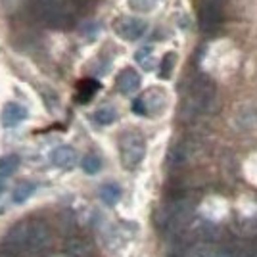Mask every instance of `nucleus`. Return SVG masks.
<instances>
[{
  "instance_id": "0eeeda50",
  "label": "nucleus",
  "mask_w": 257,
  "mask_h": 257,
  "mask_svg": "<svg viewBox=\"0 0 257 257\" xmlns=\"http://www.w3.org/2000/svg\"><path fill=\"white\" fill-rule=\"evenodd\" d=\"M50 160L52 163L58 167V169H73L77 163V152L71 148V146H58L56 150L52 152V156H50Z\"/></svg>"
},
{
  "instance_id": "f03ea898",
  "label": "nucleus",
  "mask_w": 257,
  "mask_h": 257,
  "mask_svg": "<svg viewBox=\"0 0 257 257\" xmlns=\"http://www.w3.org/2000/svg\"><path fill=\"white\" fill-rule=\"evenodd\" d=\"M54 236L52 228L46 221L33 219L25 221V238H23V249H27L33 255H41L52 247Z\"/></svg>"
},
{
  "instance_id": "ddd939ff",
  "label": "nucleus",
  "mask_w": 257,
  "mask_h": 257,
  "mask_svg": "<svg viewBox=\"0 0 257 257\" xmlns=\"http://www.w3.org/2000/svg\"><path fill=\"white\" fill-rule=\"evenodd\" d=\"M33 192H35V184L29 181H23L20 184H16L14 194H12V200H14V204H23V202H27L31 198Z\"/></svg>"
},
{
  "instance_id": "6ab92c4d",
  "label": "nucleus",
  "mask_w": 257,
  "mask_h": 257,
  "mask_svg": "<svg viewBox=\"0 0 257 257\" xmlns=\"http://www.w3.org/2000/svg\"><path fill=\"white\" fill-rule=\"evenodd\" d=\"M137 62H139L144 69H152V46H146V48H140L139 52L135 54Z\"/></svg>"
},
{
  "instance_id": "f8f14e48",
  "label": "nucleus",
  "mask_w": 257,
  "mask_h": 257,
  "mask_svg": "<svg viewBox=\"0 0 257 257\" xmlns=\"http://www.w3.org/2000/svg\"><path fill=\"white\" fill-rule=\"evenodd\" d=\"M20 167V156L16 154H8V156H2L0 158V179H6L14 173L18 171Z\"/></svg>"
},
{
  "instance_id": "4468645a",
  "label": "nucleus",
  "mask_w": 257,
  "mask_h": 257,
  "mask_svg": "<svg viewBox=\"0 0 257 257\" xmlns=\"http://www.w3.org/2000/svg\"><path fill=\"white\" fill-rule=\"evenodd\" d=\"M98 83L96 81H92V79H85V81H81L79 86H77V100L79 102H88L90 98L94 96V92L98 90Z\"/></svg>"
},
{
  "instance_id": "2eb2a0df",
  "label": "nucleus",
  "mask_w": 257,
  "mask_h": 257,
  "mask_svg": "<svg viewBox=\"0 0 257 257\" xmlns=\"http://www.w3.org/2000/svg\"><path fill=\"white\" fill-rule=\"evenodd\" d=\"M115 119H117V111H115V107L111 106L100 107L94 113V121H96L98 125H111Z\"/></svg>"
},
{
  "instance_id": "f3484780",
  "label": "nucleus",
  "mask_w": 257,
  "mask_h": 257,
  "mask_svg": "<svg viewBox=\"0 0 257 257\" xmlns=\"http://www.w3.org/2000/svg\"><path fill=\"white\" fill-rule=\"evenodd\" d=\"M161 0H128V8L137 14H148L152 12Z\"/></svg>"
},
{
  "instance_id": "f257e3e1",
  "label": "nucleus",
  "mask_w": 257,
  "mask_h": 257,
  "mask_svg": "<svg viewBox=\"0 0 257 257\" xmlns=\"http://www.w3.org/2000/svg\"><path fill=\"white\" fill-rule=\"evenodd\" d=\"M215 98V85L211 83L209 77H198L192 83L188 96L184 100V111L188 115H196V113H204L213 104Z\"/></svg>"
},
{
  "instance_id": "6e6552de",
  "label": "nucleus",
  "mask_w": 257,
  "mask_h": 257,
  "mask_svg": "<svg viewBox=\"0 0 257 257\" xmlns=\"http://www.w3.org/2000/svg\"><path fill=\"white\" fill-rule=\"evenodd\" d=\"M27 119V109L22 104H16V102H8L4 109H2V125L6 128L16 127L20 125L22 121Z\"/></svg>"
},
{
  "instance_id": "a211bd4d",
  "label": "nucleus",
  "mask_w": 257,
  "mask_h": 257,
  "mask_svg": "<svg viewBox=\"0 0 257 257\" xmlns=\"http://www.w3.org/2000/svg\"><path fill=\"white\" fill-rule=\"evenodd\" d=\"M100 169H102V161H100L98 156L88 154V156L83 158V171H85L86 175H96Z\"/></svg>"
},
{
  "instance_id": "423d86ee",
  "label": "nucleus",
  "mask_w": 257,
  "mask_h": 257,
  "mask_svg": "<svg viewBox=\"0 0 257 257\" xmlns=\"http://www.w3.org/2000/svg\"><path fill=\"white\" fill-rule=\"evenodd\" d=\"M113 29L119 39H123V41H139L148 29V23L139 18H119Z\"/></svg>"
},
{
  "instance_id": "7ed1b4c3",
  "label": "nucleus",
  "mask_w": 257,
  "mask_h": 257,
  "mask_svg": "<svg viewBox=\"0 0 257 257\" xmlns=\"http://www.w3.org/2000/svg\"><path fill=\"white\" fill-rule=\"evenodd\" d=\"M119 154H121V163L123 167L133 171L137 169L144 156H146V140L139 131H127L119 139Z\"/></svg>"
},
{
  "instance_id": "9b49d317",
  "label": "nucleus",
  "mask_w": 257,
  "mask_h": 257,
  "mask_svg": "<svg viewBox=\"0 0 257 257\" xmlns=\"http://www.w3.org/2000/svg\"><path fill=\"white\" fill-rule=\"evenodd\" d=\"M100 200L106 205H115L121 200V186L113 184V182H107L100 188Z\"/></svg>"
},
{
  "instance_id": "dca6fc26",
  "label": "nucleus",
  "mask_w": 257,
  "mask_h": 257,
  "mask_svg": "<svg viewBox=\"0 0 257 257\" xmlns=\"http://www.w3.org/2000/svg\"><path fill=\"white\" fill-rule=\"evenodd\" d=\"M175 62H177V54L175 52H167L160 62V77L161 79H169L173 73V67H175Z\"/></svg>"
},
{
  "instance_id": "9d476101",
  "label": "nucleus",
  "mask_w": 257,
  "mask_h": 257,
  "mask_svg": "<svg viewBox=\"0 0 257 257\" xmlns=\"http://www.w3.org/2000/svg\"><path fill=\"white\" fill-rule=\"evenodd\" d=\"M65 251L71 257H90L92 255V242L85 236H71L65 244Z\"/></svg>"
},
{
  "instance_id": "20e7f679",
  "label": "nucleus",
  "mask_w": 257,
  "mask_h": 257,
  "mask_svg": "<svg viewBox=\"0 0 257 257\" xmlns=\"http://www.w3.org/2000/svg\"><path fill=\"white\" fill-rule=\"evenodd\" d=\"M167 107V94L163 88H150L135 100L133 111L139 115H161Z\"/></svg>"
},
{
  "instance_id": "39448f33",
  "label": "nucleus",
  "mask_w": 257,
  "mask_h": 257,
  "mask_svg": "<svg viewBox=\"0 0 257 257\" xmlns=\"http://www.w3.org/2000/svg\"><path fill=\"white\" fill-rule=\"evenodd\" d=\"M223 0H204L200 6V25L207 33H213L223 22Z\"/></svg>"
},
{
  "instance_id": "412c9836",
  "label": "nucleus",
  "mask_w": 257,
  "mask_h": 257,
  "mask_svg": "<svg viewBox=\"0 0 257 257\" xmlns=\"http://www.w3.org/2000/svg\"><path fill=\"white\" fill-rule=\"evenodd\" d=\"M2 190H4V184L0 182V196H2Z\"/></svg>"
},
{
  "instance_id": "1a4fd4ad",
  "label": "nucleus",
  "mask_w": 257,
  "mask_h": 257,
  "mask_svg": "<svg viewBox=\"0 0 257 257\" xmlns=\"http://www.w3.org/2000/svg\"><path fill=\"white\" fill-rule=\"evenodd\" d=\"M140 86V75L133 69V67H127V69H123L117 77V88L121 94H133V92H137Z\"/></svg>"
},
{
  "instance_id": "aec40b11",
  "label": "nucleus",
  "mask_w": 257,
  "mask_h": 257,
  "mask_svg": "<svg viewBox=\"0 0 257 257\" xmlns=\"http://www.w3.org/2000/svg\"><path fill=\"white\" fill-rule=\"evenodd\" d=\"M0 257H23V255L20 253V249L6 247V249H0Z\"/></svg>"
}]
</instances>
